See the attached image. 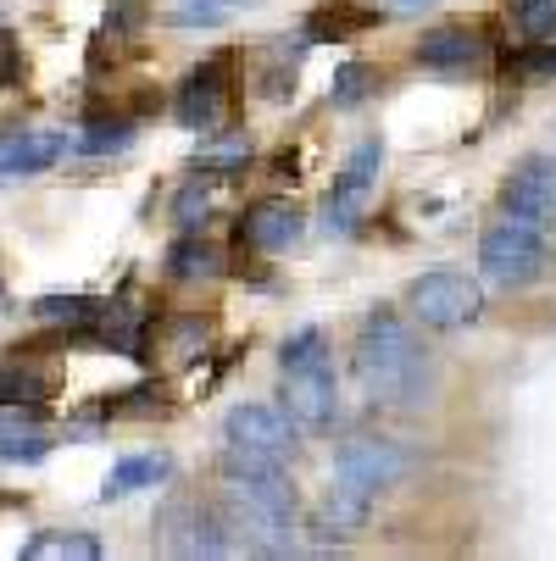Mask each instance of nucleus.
Segmentation results:
<instances>
[{
  "instance_id": "11",
  "label": "nucleus",
  "mask_w": 556,
  "mask_h": 561,
  "mask_svg": "<svg viewBox=\"0 0 556 561\" xmlns=\"http://www.w3.org/2000/svg\"><path fill=\"white\" fill-rule=\"evenodd\" d=\"M223 106H228V61H206L201 72L184 78L179 90V123L184 128H217L223 123Z\"/></svg>"
},
{
  "instance_id": "4",
  "label": "nucleus",
  "mask_w": 556,
  "mask_h": 561,
  "mask_svg": "<svg viewBox=\"0 0 556 561\" xmlns=\"http://www.w3.org/2000/svg\"><path fill=\"white\" fill-rule=\"evenodd\" d=\"M545 273H551V233L501 211V222H490L479 239V278L501 295H518V289L540 284Z\"/></svg>"
},
{
  "instance_id": "24",
  "label": "nucleus",
  "mask_w": 556,
  "mask_h": 561,
  "mask_svg": "<svg viewBox=\"0 0 556 561\" xmlns=\"http://www.w3.org/2000/svg\"><path fill=\"white\" fill-rule=\"evenodd\" d=\"M512 18L529 39H556V0H512Z\"/></svg>"
},
{
  "instance_id": "3",
  "label": "nucleus",
  "mask_w": 556,
  "mask_h": 561,
  "mask_svg": "<svg viewBox=\"0 0 556 561\" xmlns=\"http://www.w3.org/2000/svg\"><path fill=\"white\" fill-rule=\"evenodd\" d=\"M279 400H284V412L300 423V434L334 428L340 383H334V362H329L324 329H300L295 340H284V351H279Z\"/></svg>"
},
{
  "instance_id": "17",
  "label": "nucleus",
  "mask_w": 556,
  "mask_h": 561,
  "mask_svg": "<svg viewBox=\"0 0 556 561\" xmlns=\"http://www.w3.org/2000/svg\"><path fill=\"white\" fill-rule=\"evenodd\" d=\"M45 450H50V434L39 428L34 412L29 417H23V407L12 417L0 412V461H45Z\"/></svg>"
},
{
  "instance_id": "5",
  "label": "nucleus",
  "mask_w": 556,
  "mask_h": 561,
  "mask_svg": "<svg viewBox=\"0 0 556 561\" xmlns=\"http://www.w3.org/2000/svg\"><path fill=\"white\" fill-rule=\"evenodd\" d=\"M407 306H412V323H423L434 334H451V329H473L485 317V289L473 284L467 273L434 267V273L412 278Z\"/></svg>"
},
{
  "instance_id": "2",
  "label": "nucleus",
  "mask_w": 556,
  "mask_h": 561,
  "mask_svg": "<svg viewBox=\"0 0 556 561\" xmlns=\"http://www.w3.org/2000/svg\"><path fill=\"white\" fill-rule=\"evenodd\" d=\"M356 378H362V394L373 407H423L429 389H434V373H429V351L418 345V334L401 323L395 311H367L362 329H356Z\"/></svg>"
},
{
  "instance_id": "27",
  "label": "nucleus",
  "mask_w": 556,
  "mask_h": 561,
  "mask_svg": "<svg viewBox=\"0 0 556 561\" xmlns=\"http://www.w3.org/2000/svg\"><path fill=\"white\" fill-rule=\"evenodd\" d=\"M429 7H434V0H395V12H407V18L412 12H429Z\"/></svg>"
},
{
  "instance_id": "1",
  "label": "nucleus",
  "mask_w": 556,
  "mask_h": 561,
  "mask_svg": "<svg viewBox=\"0 0 556 561\" xmlns=\"http://www.w3.org/2000/svg\"><path fill=\"white\" fill-rule=\"evenodd\" d=\"M217 478H223L228 539L246 545L251 556H290L295 550V490L284 478V461L223 445Z\"/></svg>"
},
{
  "instance_id": "18",
  "label": "nucleus",
  "mask_w": 556,
  "mask_h": 561,
  "mask_svg": "<svg viewBox=\"0 0 556 561\" xmlns=\"http://www.w3.org/2000/svg\"><path fill=\"white\" fill-rule=\"evenodd\" d=\"M23 561H101V539L95 534H78V528H56L23 545Z\"/></svg>"
},
{
  "instance_id": "23",
  "label": "nucleus",
  "mask_w": 556,
  "mask_h": 561,
  "mask_svg": "<svg viewBox=\"0 0 556 561\" xmlns=\"http://www.w3.org/2000/svg\"><path fill=\"white\" fill-rule=\"evenodd\" d=\"M45 400V378L29 367H0V407H39Z\"/></svg>"
},
{
  "instance_id": "6",
  "label": "nucleus",
  "mask_w": 556,
  "mask_h": 561,
  "mask_svg": "<svg viewBox=\"0 0 556 561\" xmlns=\"http://www.w3.org/2000/svg\"><path fill=\"white\" fill-rule=\"evenodd\" d=\"M156 550L168 556H223L234 550L223 506H206L201 495H168L156 512Z\"/></svg>"
},
{
  "instance_id": "12",
  "label": "nucleus",
  "mask_w": 556,
  "mask_h": 561,
  "mask_svg": "<svg viewBox=\"0 0 556 561\" xmlns=\"http://www.w3.org/2000/svg\"><path fill=\"white\" fill-rule=\"evenodd\" d=\"M300 233H306V217L290 201H257L240 217V239H246L251 251H290Z\"/></svg>"
},
{
  "instance_id": "20",
  "label": "nucleus",
  "mask_w": 556,
  "mask_h": 561,
  "mask_svg": "<svg viewBox=\"0 0 556 561\" xmlns=\"http://www.w3.org/2000/svg\"><path fill=\"white\" fill-rule=\"evenodd\" d=\"M251 7H262V0H184V7L168 12V23H179V28H217L234 12H251Z\"/></svg>"
},
{
  "instance_id": "8",
  "label": "nucleus",
  "mask_w": 556,
  "mask_h": 561,
  "mask_svg": "<svg viewBox=\"0 0 556 561\" xmlns=\"http://www.w3.org/2000/svg\"><path fill=\"white\" fill-rule=\"evenodd\" d=\"M378 162H384V145H378V139H367L351 162H345V173H340L334 190L324 195V228H329V233H351V228L367 217L373 190H378Z\"/></svg>"
},
{
  "instance_id": "9",
  "label": "nucleus",
  "mask_w": 556,
  "mask_h": 561,
  "mask_svg": "<svg viewBox=\"0 0 556 561\" xmlns=\"http://www.w3.org/2000/svg\"><path fill=\"white\" fill-rule=\"evenodd\" d=\"M501 211H512L556 239V156H523L512 179L501 184Z\"/></svg>"
},
{
  "instance_id": "28",
  "label": "nucleus",
  "mask_w": 556,
  "mask_h": 561,
  "mask_svg": "<svg viewBox=\"0 0 556 561\" xmlns=\"http://www.w3.org/2000/svg\"><path fill=\"white\" fill-rule=\"evenodd\" d=\"M0 306H7V295H0Z\"/></svg>"
},
{
  "instance_id": "16",
  "label": "nucleus",
  "mask_w": 556,
  "mask_h": 561,
  "mask_svg": "<svg viewBox=\"0 0 556 561\" xmlns=\"http://www.w3.org/2000/svg\"><path fill=\"white\" fill-rule=\"evenodd\" d=\"M168 472H173V456H162V450H150V456H128V461H117V467L106 472L101 495H106V501H123V495H134V490H156Z\"/></svg>"
},
{
  "instance_id": "10",
  "label": "nucleus",
  "mask_w": 556,
  "mask_h": 561,
  "mask_svg": "<svg viewBox=\"0 0 556 561\" xmlns=\"http://www.w3.org/2000/svg\"><path fill=\"white\" fill-rule=\"evenodd\" d=\"M412 467V456L401 445H389V439H351L340 456H334V478H351V484L362 490H389V484H401Z\"/></svg>"
},
{
  "instance_id": "13",
  "label": "nucleus",
  "mask_w": 556,
  "mask_h": 561,
  "mask_svg": "<svg viewBox=\"0 0 556 561\" xmlns=\"http://www.w3.org/2000/svg\"><path fill=\"white\" fill-rule=\"evenodd\" d=\"M67 145H72V139H67V134H56V128H34V134H12V139H0V184L56 168Z\"/></svg>"
},
{
  "instance_id": "7",
  "label": "nucleus",
  "mask_w": 556,
  "mask_h": 561,
  "mask_svg": "<svg viewBox=\"0 0 556 561\" xmlns=\"http://www.w3.org/2000/svg\"><path fill=\"white\" fill-rule=\"evenodd\" d=\"M223 439L240 445V450H257V456H273V461H290L295 445H300V423L284 412V407H268V400H246L223 417Z\"/></svg>"
},
{
  "instance_id": "19",
  "label": "nucleus",
  "mask_w": 556,
  "mask_h": 561,
  "mask_svg": "<svg viewBox=\"0 0 556 561\" xmlns=\"http://www.w3.org/2000/svg\"><path fill=\"white\" fill-rule=\"evenodd\" d=\"M128 145H134V123H123V117H95V123H84L72 134L78 156H117Z\"/></svg>"
},
{
  "instance_id": "22",
  "label": "nucleus",
  "mask_w": 556,
  "mask_h": 561,
  "mask_svg": "<svg viewBox=\"0 0 556 561\" xmlns=\"http://www.w3.org/2000/svg\"><path fill=\"white\" fill-rule=\"evenodd\" d=\"M373 84H378V78H373V67H367V61H345V67H334V90H329V101L351 112V106H362V101H367V90H373Z\"/></svg>"
},
{
  "instance_id": "14",
  "label": "nucleus",
  "mask_w": 556,
  "mask_h": 561,
  "mask_svg": "<svg viewBox=\"0 0 556 561\" xmlns=\"http://www.w3.org/2000/svg\"><path fill=\"white\" fill-rule=\"evenodd\" d=\"M373 490H362V484H351V478H334L329 484V495H324V506H317V517H311V528H317V539H334V534H356L367 517H373Z\"/></svg>"
},
{
  "instance_id": "21",
  "label": "nucleus",
  "mask_w": 556,
  "mask_h": 561,
  "mask_svg": "<svg viewBox=\"0 0 556 561\" xmlns=\"http://www.w3.org/2000/svg\"><path fill=\"white\" fill-rule=\"evenodd\" d=\"M34 317H39V323L84 329V323H95V317H101V306H95V300H84V295H45V300H34Z\"/></svg>"
},
{
  "instance_id": "25",
  "label": "nucleus",
  "mask_w": 556,
  "mask_h": 561,
  "mask_svg": "<svg viewBox=\"0 0 556 561\" xmlns=\"http://www.w3.org/2000/svg\"><path fill=\"white\" fill-rule=\"evenodd\" d=\"M168 262H173V278H212L217 273V251L212 245H179Z\"/></svg>"
},
{
  "instance_id": "15",
  "label": "nucleus",
  "mask_w": 556,
  "mask_h": 561,
  "mask_svg": "<svg viewBox=\"0 0 556 561\" xmlns=\"http://www.w3.org/2000/svg\"><path fill=\"white\" fill-rule=\"evenodd\" d=\"M479 56H485V34L467 28V23H440V28H429L423 45H418V61L434 67V72L467 67V61H479Z\"/></svg>"
},
{
  "instance_id": "26",
  "label": "nucleus",
  "mask_w": 556,
  "mask_h": 561,
  "mask_svg": "<svg viewBox=\"0 0 556 561\" xmlns=\"http://www.w3.org/2000/svg\"><path fill=\"white\" fill-rule=\"evenodd\" d=\"M173 217L184 222V228H195V217H206V184L195 179L184 195H179V206H173Z\"/></svg>"
}]
</instances>
